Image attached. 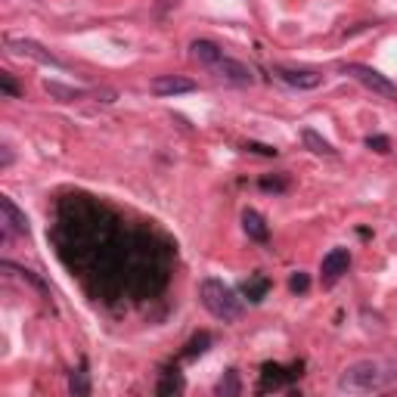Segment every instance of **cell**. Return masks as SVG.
Wrapping results in <instances>:
<instances>
[{
	"label": "cell",
	"mask_w": 397,
	"mask_h": 397,
	"mask_svg": "<svg viewBox=\"0 0 397 397\" xmlns=\"http://www.w3.org/2000/svg\"><path fill=\"white\" fill-rule=\"evenodd\" d=\"M190 56L196 59V62L208 65V69H214V65L224 59V50L217 44H211V40H192V44H190Z\"/></svg>",
	"instance_id": "cell-10"
},
{
	"label": "cell",
	"mask_w": 397,
	"mask_h": 397,
	"mask_svg": "<svg viewBox=\"0 0 397 397\" xmlns=\"http://www.w3.org/2000/svg\"><path fill=\"white\" fill-rule=\"evenodd\" d=\"M0 165H4V168L13 165V149L10 146H4V158H0Z\"/></svg>",
	"instance_id": "cell-25"
},
{
	"label": "cell",
	"mask_w": 397,
	"mask_h": 397,
	"mask_svg": "<svg viewBox=\"0 0 397 397\" xmlns=\"http://www.w3.org/2000/svg\"><path fill=\"white\" fill-rule=\"evenodd\" d=\"M301 376V366H292L289 373H285L283 366H273V363H264V382H261V391H270V388H280L283 382H289V379Z\"/></svg>",
	"instance_id": "cell-11"
},
{
	"label": "cell",
	"mask_w": 397,
	"mask_h": 397,
	"mask_svg": "<svg viewBox=\"0 0 397 397\" xmlns=\"http://www.w3.org/2000/svg\"><path fill=\"white\" fill-rule=\"evenodd\" d=\"M301 140H304V146H308L310 152H317V156H335V146L329 140H323L314 128H304L301 131Z\"/></svg>",
	"instance_id": "cell-14"
},
{
	"label": "cell",
	"mask_w": 397,
	"mask_h": 397,
	"mask_svg": "<svg viewBox=\"0 0 397 397\" xmlns=\"http://www.w3.org/2000/svg\"><path fill=\"white\" fill-rule=\"evenodd\" d=\"M285 187H289V177L280 174V177H261V190L267 192H283Z\"/></svg>",
	"instance_id": "cell-20"
},
{
	"label": "cell",
	"mask_w": 397,
	"mask_h": 397,
	"mask_svg": "<svg viewBox=\"0 0 397 397\" xmlns=\"http://www.w3.org/2000/svg\"><path fill=\"white\" fill-rule=\"evenodd\" d=\"M308 285H310V276L308 273H301V270H298V273H292V280H289V289L292 292H308Z\"/></svg>",
	"instance_id": "cell-21"
},
{
	"label": "cell",
	"mask_w": 397,
	"mask_h": 397,
	"mask_svg": "<svg viewBox=\"0 0 397 397\" xmlns=\"http://www.w3.org/2000/svg\"><path fill=\"white\" fill-rule=\"evenodd\" d=\"M242 230H246L249 239H255V242H267V236H270L264 217H261L258 211H251V208L242 211Z\"/></svg>",
	"instance_id": "cell-12"
},
{
	"label": "cell",
	"mask_w": 397,
	"mask_h": 397,
	"mask_svg": "<svg viewBox=\"0 0 397 397\" xmlns=\"http://www.w3.org/2000/svg\"><path fill=\"white\" fill-rule=\"evenodd\" d=\"M214 72H217V78H224L227 84H236V87H251V84H255V72H251L246 62L230 59V56H224L221 62L214 65Z\"/></svg>",
	"instance_id": "cell-5"
},
{
	"label": "cell",
	"mask_w": 397,
	"mask_h": 397,
	"mask_svg": "<svg viewBox=\"0 0 397 397\" xmlns=\"http://www.w3.org/2000/svg\"><path fill=\"white\" fill-rule=\"evenodd\" d=\"M246 149H251V152H261V156H276V146H261V143H246Z\"/></svg>",
	"instance_id": "cell-24"
},
{
	"label": "cell",
	"mask_w": 397,
	"mask_h": 397,
	"mask_svg": "<svg viewBox=\"0 0 397 397\" xmlns=\"http://www.w3.org/2000/svg\"><path fill=\"white\" fill-rule=\"evenodd\" d=\"M394 376L397 373H391L382 360H357V363L342 369L335 385H339V391H344V394H369V391H382Z\"/></svg>",
	"instance_id": "cell-1"
},
{
	"label": "cell",
	"mask_w": 397,
	"mask_h": 397,
	"mask_svg": "<svg viewBox=\"0 0 397 397\" xmlns=\"http://www.w3.org/2000/svg\"><path fill=\"white\" fill-rule=\"evenodd\" d=\"M0 211H4V236H10V233H16V236H28V217H25V211L16 205V202L10 199V196H0Z\"/></svg>",
	"instance_id": "cell-7"
},
{
	"label": "cell",
	"mask_w": 397,
	"mask_h": 397,
	"mask_svg": "<svg viewBox=\"0 0 397 397\" xmlns=\"http://www.w3.org/2000/svg\"><path fill=\"white\" fill-rule=\"evenodd\" d=\"M199 298H202V304H205L208 314L224 320V323H233V320L242 317V301L236 298V292L230 289V285H224L221 280H202Z\"/></svg>",
	"instance_id": "cell-2"
},
{
	"label": "cell",
	"mask_w": 397,
	"mask_h": 397,
	"mask_svg": "<svg viewBox=\"0 0 397 397\" xmlns=\"http://www.w3.org/2000/svg\"><path fill=\"white\" fill-rule=\"evenodd\" d=\"M44 90L56 99V103H78L84 97V90L69 87V84H59V81H44Z\"/></svg>",
	"instance_id": "cell-13"
},
{
	"label": "cell",
	"mask_w": 397,
	"mask_h": 397,
	"mask_svg": "<svg viewBox=\"0 0 397 397\" xmlns=\"http://www.w3.org/2000/svg\"><path fill=\"white\" fill-rule=\"evenodd\" d=\"M149 90L156 97H177V94H192L196 90V81L183 78V75H156L149 81Z\"/></svg>",
	"instance_id": "cell-6"
},
{
	"label": "cell",
	"mask_w": 397,
	"mask_h": 397,
	"mask_svg": "<svg viewBox=\"0 0 397 397\" xmlns=\"http://www.w3.org/2000/svg\"><path fill=\"white\" fill-rule=\"evenodd\" d=\"M69 391L75 397H87L90 394V379H87V363L81 360V366L78 369H72V376H69Z\"/></svg>",
	"instance_id": "cell-15"
},
{
	"label": "cell",
	"mask_w": 397,
	"mask_h": 397,
	"mask_svg": "<svg viewBox=\"0 0 397 397\" xmlns=\"http://www.w3.org/2000/svg\"><path fill=\"white\" fill-rule=\"evenodd\" d=\"M217 394H224V397H233V394H239V376H236V369H230L221 382H217V388H214Z\"/></svg>",
	"instance_id": "cell-18"
},
{
	"label": "cell",
	"mask_w": 397,
	"mask_h": 397,
	"mask_svg": "<svg viewBox=\"0 0 397 397\" xmlns=\"http://www.w3.org/2000/svg\"><path fill=\"white\" fill-rule=\"evenodd\" d=\"M0 90H4L6 97H19V87H16V81L6 72H0Z\"/></svg>",
	"instance_id": "cell-23"
},
{
	"label": "cell",
	"mask_w": 397,
	"mask_h": 397,
	"mask_svg": "<svg viewBox=\"0 0 397 397\" xmlns=\"http://www.w3.org/2000/svg\"><path fill=\"white\" fill-rule=\"evenodd\" d=\"M366 146L376 149V152H388V149H391V140L382 137V134H376V137H366Z\"/></svg>",
	"instance_id": "cell-22"
},
{
	"label": "cell",
	"mask_w": 397,
	"mask_h": 397,
	"mask_svg": "<svg viewBox=\"0 0 397 397\" xmlns=\"http://www.w3.org/2000/svg\"><path fill=\"white\" fill-rule=\"evenodd\" d=\"M177 391H183V379L177 376V369H174V373L162 376V382H158V394H177Z\"/></svg>",
	"instance_id": "cell-19"
},
{
	"label": "cell",
	"mask_w": 397,
	"mask_h": 397,
	"mask_svg": "<svg viewBox=\"0 0 397 397\" xmlns=\"http://www.w3.org/2000/svg\"><path fill=\"white\" fill-rule=\"evenodd\" d=\"M273 75L280 81H285L289 87H298V90H314V87H320L323 84V75H317V72H301V69H280L276 65L273 69Z\"/></svg>",
	"instance_id": "cell-9"
},
{
	"label": "cell",
	"mask_w": 397,
	"mask_h": 397,
	"mask_svg": "<svg viewBox=\"0 0 397 397\" xmlns=\"http://www.w3.org/2000/svg\"><path fill=\"white\" fill-rule=\"evenodd\" d=\"M348 267H351V251L348 249H332L323 258V264H320V273H323L326 283H335L342 273H348Z\"/></svg>",
	"instance_id": "cell-8"
},
{
	"label": "cell",
	"mask_w": 397,
	"mask_h": 397,
	"mask_svg": "<svg viewBox=\"0 0 397 397\" xmlns=\"http://www.w3.org/2000/svg\"><path fill=\"white\" fill-rule=\"evenodd\" d=\"M6 50H13L16 56L31 59V62L50 65V69H65L62 59H56L44 44H38V40H31V38H6Z\"/></svg>",
	"instance_id": "cell-4"
},
{
	"label": "cell",
	"mask_w": 397,
	"mask_h": 397,
	"mask_svg": "<svg viewBox=\"0 0 397 397\" xmlns=\"http://www.w3.org/2000/svg\"><path fill=\"white\" fill-rule=\"evenodd\" d=\"M208 344H211V335H208V332H199L196 339H192V342L187 344V351H183V357H187V360L199 357V354H205V351H208Z\"/></svg>",
	"instance_id": "cell-17"
},
{
	"label": "cell",
	"mask_w": 397,
	"mask_h": 397,
	"mask_svg": "<svg viewBox=\"0 0 397 397\" xmlns=\"http://www.w3.org/2000/svg\"><path fill=\"white\" fill-rule=\"evenodd\" d=\"M342 72L354 78L357 84H363L366 90H373L376 97H385V99H397V84L391 78H385L382 72H376L373 65H360V62H348L342 65Z\"/></svg>",
	"instance_id": "cell-3"
},
{
	"label": "cell",
	"mask_w": 397,
	"mask_h": 397,
	"mask_svg": "<svg viewBox=\"0 0 397 397\" xmlns=\"http://www.w3.org/2000/svg\"><path fill=\"white\" fill-rule=\"evenodd\" d=\"M270 292V280H264V276H251V280L242 283V295L251 301V304H258V301H264V295Z\"/></svg>",
	"instance_id": "cell-16"
}]
</instances>
